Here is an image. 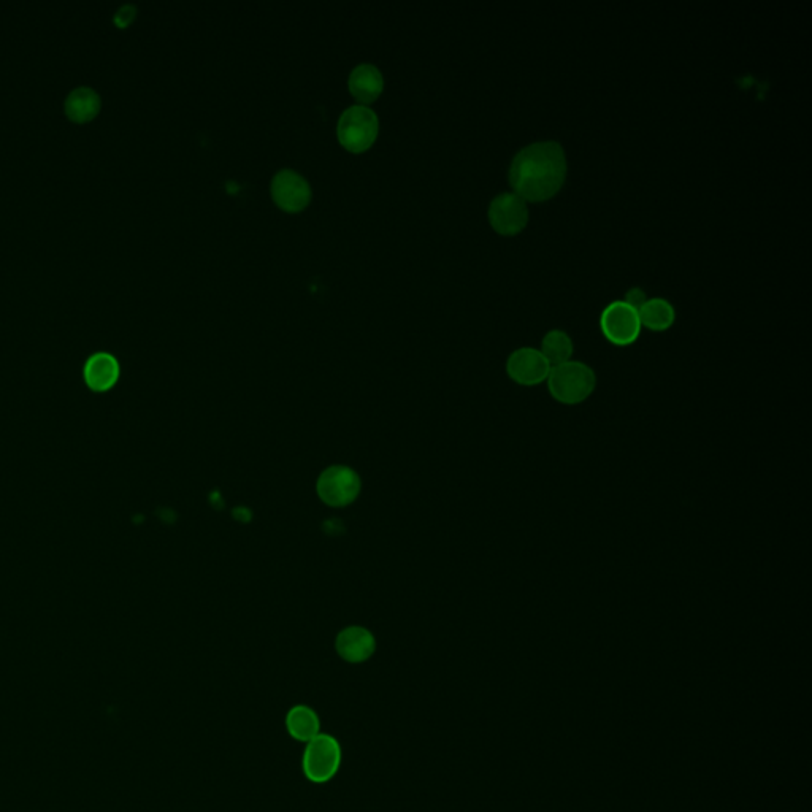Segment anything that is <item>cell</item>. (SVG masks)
<instances>
[{"label": "cell", "mask_w": 812, "mask_h": 812, "mask_svg": "<svg viewBox=\"0 0 812 812\" xmlns=\"http://www.w3.org/2000/svg\"><path fill=\"white\" fill-rule=\"evenodd\" d=\"M568 162L564 146L554 140L530 143L511 161L508 180L513 192L525 202L552 199L567 180Z\"/></svg>", "instance_id": "obj_1"}, {"label": "cell", "mask_w": 812, "mask_h": 812, "mask_svg": "<svg viewBox=\"0 0 812 812\" xmlns=\"http://www.w3.org/2000/svg\"><path fill=\"white\" fill-rule=\"evenodd\" d=\"M549 394L562 405L575 406L586 402L597 387L594 368L579 361H568L551 368L548 380Z\"/></svg>", "instance_id": "obj_2"}, {"label": "cell", "mask_w": 812, "mask_h": 812, "mask_svg": "<svg viewBox=\"0 0 812 812\" xmlns=\"http://www.w3.org/2000/svg\"><path fill=\"white\" fill-rule=\"evenodd\" d=\"M380 131V121L372 108L353 105L346 108L338 119L337 135L341 145L353 153L368 150Z\"/></svg>", "instance_id": "obj_3"}, {"label": "cell", "mask_w": 812, "mask_h": 812, "mask_svg": "<svg viewBox=\"0 0 812 812\" xmlns=\"http://www.w3.org/2000/svg\"><path fill=\"white\" fill-rule=\"evenodd\" d=\"M341 746L334 736L319 733L308 741L303 752V774L308 781L315 784H326L340 770Z\"/></svg>", "instance_id": "obj_4"}, {"label": "cell", "mask_w": 812, "mask_h": 812, "mask_svg": "<svg viewBox=\"0 0 812 812\" xmlns=\"http://www.w3.org/2000/svg\"><path fill=\"white\" fill-rule=\"evenodd\" d=\"M361 489V478L353 468L345 465H332L326 468L316 484L319 498L334 508L351 505L361 494Z\"/></svg>", "instance_id": "obj_5"}, {"label": "cell", "mask_w": 812, "mask_h": 812, "mask_svg": "<svg viewBox=\"0 0 812 812\" xmlns=\"http://www.w3.org/2000/svg\"><path fill=\"white\" fill-rule=\"evenodd\" d=\"M600 327L609 343L616 346H629L641 334V321L638 310L624 300H614L603 310Z\"/></svg>", "instance_id": "obj_6"}, {"label": "cell", "mask_w": 812, "mask_h": 812, "mask_svg": "<svg viewBox=\"0 0 812 812\" xmlns=\"http://www.w3.org/2000/svg\"><path fill=\"white\" fill-rule=\"evenodd\" d=\"M489 221L495 232L516 235L529 224L527 202L516 192H502L489 205Z\"/></svg>", "instance_id": "obj_7"}, {"label": "cell", "mask_w": 812, "mask_h": 812, "mask_svg": "<svg viewBox=\"0 0 812 812\" xmlns=\"http://www.w3.org/2000/svg\"><path fill=\"white\" fill-rule=\"evenodd\" d=\"M551 364L546 361V357L541 354L540 349L524 348L516 349L506 361V373L514 383L519 386L533 387L546 383Z\"/></svg>", "instance_id": "obj_8"}, {"label": "cell", "mask_w": 812, "mask_h": 812, "mask_svg": "<svg viewBox=\"0 0 812 812\" xmlns=\"http://www.w3.org/2000/svg\"><path fill=\"white\" fill-rule=\"evenodd\" d=\"M270 191L276 205L286 211L303 210L311 200L310 184L299 172L291 169L276 173Z\"/></svg>", "instance_id": "obj_9"}, {"label": "cell", "mask_w": 812, "mask_h": 812, "mask_svg": "<svg viewBox=\"0 0 812 812\" xmlns=\"http://www.w3.org/2000/svg\"><path fill=\"white\" fill-rule=\"evenodd\" d=\"M335 649L341 659L349 663H362L376 651L375 636L364 627H346L338 633Z\"/></svg>", "instance_id": "obj_10"}, {"label": "cell", "mask_w": 812, "mask_h": 812, "mask_svg": "<svg viewBox=\"0 0 812 812\" xmlns=\"http://www.w3.org/2000/svg\"><path fill=\"white\" fill-rule=\"evenodd\" d=\"M121 375L118 359L110 353L92 354L83 368L86 386L94 392H107L118 383Z\"/></svg>", "instance_id": "obj_11"}, {"label": "cell", "mask_w": 812, "mask_h": 812, "mask_svg": "<svg viewBox=\"0 0 812 812\" xmlns=\"http://www.w3.org/2000/svg\"><path fill=\"white\" fill-rule=\"evenodd\" d=\"M349 91L362 104H370L380 97L384 88L383 73L373 64H359L349 73Z\"/></svg>", "instance_id": "obj_12"}, {"label": "cell", "mask_w": 812, "mask_h": 812, "mask_svg": "<svg viewBox=\"0 0 812 812\" xmlns=\"http://www.w3.org/2000/svg\"><path fill=\"white\" fill-rule=\"evenodd\" d=\"M102 107L99 94L89 86L72 89L64 102V112L73 123H88Z\"/></svg>", "instance_id": "obj_13"}, {"label": "cell", "mask_w": 812, "mask_h": 812, "mask_svg": "<svg viewBox=\"0 0 812 812\" xmlns=\"http://www.w3.org/2000/svg\"><path fill=\"white\" fill-rule=\"evenodd\" d=\"M286 728L294 740L308 743L321 732V722H319L315 709H311L310 706L297 705L291 708L286 716Z\"/></svg>", "instance_id": "obj_14"}, {"label": "cell", "mask_w": 812, "mask_h": 812, "mask_svg": "<svg viewBox=\"0 0 812 812\" xmlns=\"http://www.w3.org/2000/svg\"><path fill=\"white\" fill-rule=\"evenodd\" d=\"M641 326L648 327L652 332H663L670 329L676 321V310L671 302L662 297H654L643 303L638 310Z\"/></svg>", "instance_id": "obj_15"}, {"label": "cell", "mask_w": 812, "mask_h": 812, "mask_svg": "<svg viewBox=\"0 0 812 812\" xmlns=\"http://www.w3.org/2000/svg\"><path fill=\"white\" fill-rule=\"evenodd\" d=\"M540 351L551 367H556V365L571 361L575 345L565 330L554 329L544 335Z\"/></svg>", "instance_id": "obj_16"}, {"label": "cell", "mask_w": 812, "mask_h": 812, "mask_svg": "<svg viewBox=\"0 0 812 812\" xmlns=\"http://www.w3.org/2000/svg\"><path fill=\"white\" fill-rule=\"evenodd\" d=\"M646 300H648V297H646V292H644L643 289L632 288L627 292V295H625L624 302L629 303V305H632L636 310H640Z\"/></svg>", "instance_id": "obj_17"}, {"label": "cell", "mask_w": 812, "mask_h": 812, "mask_svg": "<svg viewBox=\"0 0 812 812\" xmlns=\"http://www.w3.org/2000/svg\"><path fill=\"white\" fill-rule=\"evenodd\" d=\"M134 18V5H123V7L119 8L118 12H116L115 23L118 24L119 27H126L127 24H131V21L134 20Z\"/></svg>", "instance_id": "obj_18"}, {"label": "cell", "mask_w": 812, "mask_h": 812, "mask_svg": "<svg viewBox=\"0 0 812 812\" xmlns=\"http://www.w3.org/2000/svg\"><path fill=\"white\" fill-rule=\"evenodd\" d=\"M322 529H324V532L329 533V535H340V533L345 530L343 529V524H341V521H338V519H330V521L324 522Z\"/></svg>", "instance_id": "obj_19"}, {"label": "cell", "mask_w": 812, "mask_h": 812, "mask_svg": "<svg viewBox=\"0 0 812 812\" xmlns=\"http://www.w3.org/2000/svg\"><path fill=\"white\" fill-rule=\"evenodd\" d=\"M232 518H234L235 521H240L243 522V524H246V522L251 521L253 516H251V511H249L248 508H243V506H240V508H235V510L232 511Z\"/></svg>", "instance_id": "obj_20"}]
</instances>
